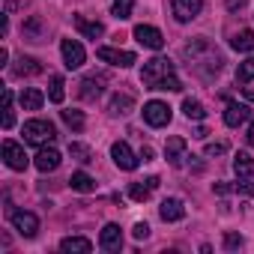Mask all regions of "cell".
<instances>
[{
  "instance_id": "e0dca14e",
  "label": "cell",
  "mask_w": 254,
  "mask_h": 254,
  "mask_svg": "<svg viewBox=\"0 0 254 254\" xmlns=\"http://www.w3.org/2000/svg\"><path fill=\"white\" fill-rule=\"evenodd\" d=\"M12 75L15 78H33V75H42V63L36 60V57H18L15 63H12Z\"/></svg>"
},
{
  "instance_id": "44dd1931",
  "label": "cell",
  "mask_w": 254,
  "mask_h": 254,
  "mask_svg": "<svg viewBox=\"0 0 254 254\" xmlns=\"http://www.w3.org/2000/svg\"><path fill=\"white\" fill-rule=\"evenodd\" d=\"M156 189H159V177H147L144 183H132L129 186V197L132 200H147Z\"/></svg>"
},
{
  "instance_id": "9c48e42d",
  "label": "cell",
  "mask_w": 254,
  "mask_h": 254,
  "mask_svg": "<svg viewBox=\"0 0 254 254\" xmlns=\"http://www.w3.org/2000/svg\"><path fill=\"white\" fill-rule=\"evenodd\" d=\"M3 162H6V168H12V171H27V165H30L24 147L15 144V141H3Z\"/></svg>"
},
{
  "instance_id": "ac0fdd59",
  "label": "cell",
  "mask_w": 254,
  "mask_h": 254,
  "mask_svg": "<svg viewBox=\"0 0 254 254\" xmlns=\"http://www.w3.org/2000/svg\"><path fill=\"white\" fill-rule=\"evenodd\" d=\"M102 90H105V75H87L84 81H81V99L84 102H93V99H99L102 96Z\"/></svg>"
},
{
  "instance_id": "8fae6325",
  "label": "cell",
  "mask_w": 254,
  "mask_h": 254,
  "mask_svg": "<svg viewBox=\"0 0 254 254\" xmlns=\"http://www.w3.org/2000/svg\"><path fill=\"white\" fill-rule=\"evenodd\" d=\"M135 39H138L144 48H153V51H162V48H165V36H162L156 27H150V24H138V27H135Z\"/></svg>"
},
{
  "instance_id": "d4e9b609",
  "label": "cell",
  "mask_w": 254,
  "mask_h": 254,
  "mask_svg": "<svg viewBox=\"0 0 254 254\" xmlns=\"http://www.w3.org/2000/svg\"><path fill=\"white\" fill-rule=\"evenodd\" d=\"M233 171H236L239 180H254V159H251L248 153H239V156L233 159Z\"/></svg>"
},
{
  "instance_id": "836d02e7",
  "label": "cell",
  "mask_w": 254,
  "mask_h": 254,
  "mask_svg": "<svg viewBox=\"0 0 254 254\" xmlns=\"http://www.w3.org/2000/svg\"><path fill=\"white\" fill-rule=\"evenodd\" d=\"M69 156L78 159V162H84V165L93 162V153H90V147H84V144H69Z\"/></svg>"
},
{
  "instance_id": "7c38bea8",
  "label": "cell",
  "mask_w": 254,
  "mask_h": 254,
  "mask_svg": "<svg viewBox=\"0 0 254 254\" xmlns=\"http://www.w3.org/2000/svg\"><path fill=\"white\" fill-rule=\"evenodd\" d=\"M165 159H168L171 168H183V159H189V156H186V138H180V135L168 138V144H165Z\"/></svg>"
},
{
  "instance_id": "b9f144b4",
  "label": "cell",
  "mask_w": 254,
  "mask_h": 254,
  "mask_svg": "<svg viewBox=\"0 0 254 254\" xmlns=\"http://www.w3.org/2000/svg\"><path fill=\"white\" fill-rule=\"evenodd\" d=\"M245 99H248V102H254V90H251V87H245Z\"/></svg>"
},
{
  "instance_id": "e575fe53",
  "label": "cell",
  "mask_w": 254,
  "mask_h": 254,
  "mask_svg": "<svg viewBox=\"0 0 254 254\" xmlns=\"http://www.w3.org/2000/svg\"><path fill=\"white\" fill-rule=\"evenodd\" d=\"M242 245H245V239H242L239 233H224V248H227V251H239Z\"/></svg>"
},
{
  "instance_id": "ab89813d",
  "label": "cell",
  "mask_w": 254,
  "mask_h": 254,
  "mask_svg": "<svg viewBox=\"0 0 254 254\" xmlns=\"http://www.w3.org/2000/svg\"><path fill=\"white\" fill-rule=\"evenodd\" d=\"M144 162H153V147H141V153H138Z\"/></svg>"
},
{
  "instance_id": "f35d334b",
  "label": "cell",
  "mask_w": 254,
  "mask_h": 254,
  "mask_svg": "<svg viewBox=\"0 0 254 254\" xmlns=\"http://www.w3.org/2000/svg\"><path fill=\"white\" fill-rule=\"evenodd\" d=\"M245 3H248V0H227V9L236 12V9H245Z\"/></svg>"
},
{
  "instance_id": "277c9868",
  "label": "cell",
  "mask_w": 254,
  "mask_h": 254,
  "mask_svg": "<svg viewBox=\"0 0 254 254\" xmlns=\"http://www.w3.org/2000/svg\"><path fill=\"white\" fill-rule=\"evenodd\" d=\"M6 215H9L12 227H15L24 239H33V236L39 233V218H36L33 212H27V209H9Z\"/></svg>"
},
{
  "instance_id": "4316f807",
  "label": "cell",
  "mask_w": 254,
  "mask_h": 254,
  "mask_svg": "<svg viewBox=\"0 0 254 254\" xmlns=\"http://www.w3.org/2000/svg\"><path fill=\"white\" fill-rule=\"evenodd\" d=\"M60 117H63V123L69 126L72 132H81V129H84V114H81V111H75V108H66V111H60Z\"/></svg>"
},
{
  "instance_id": "1f68e13d",
  "label": "cell",
  "mask_w": 254,
  "mask_h": 254,
  "mask_svg": "<svg viewBox=\"0 0 254 254\" xmlns=\"http://www.w3.org/2000/svg\"><path fill=\"white\" fill-rule=\"evenodd\" d=\"M63 96H66V90H63V78H60V75H51V87H48V99H51L54 105H60V102H63Z\"/></svg>"
},
{
  "instance_id": "8992f818",
  "label": "cell",
  "mask_w": 254,
  "mask_h": 254,
  "mask_svg": "<svg viewBox=\"0 0 254 254\" xmlns=\"http://www.w3.org/2000/svg\"><path fill=\"white\" fill-rule=\"evenodd\" d=\"M60 54H63V66L66 69H81L87 54H84V45L78 39H63L60 42Z\"/></svg>"
},
{
  "instance_id": "ffe728a7",
  "label": "cell",
  "mask_w": 254,
  "mask_h": 254,
  "mask_svg": "<svg viewBox=\"0 0 254 254\" xmlns=\"http://www.w3.org/2000/svg\"><path fill=\"white\" fill-rule=\"evenodd\" d=\"M60 251L63 254H90L93 251V242L87 236H66L60 242Z\"/></svg>"
},
{
  "instance_id": "52a82bcc",
  "label": "cell",
  "mask_w": 254,
  "mask_h": 254,
  "mask_svg": "<svg viewBox=\"0 0 254 254\" xmlns=\"http://www.w3.org/2000/svg\"><path fill=\"white\" fill-rule=\"evenodd\" d=\"M96 57L105 60V63H111V66H120V69H129L132 63H138V57L132 51H120V48H108V45L96 48Z\"/></svg>"
},
{
  "instance_id": "cb8c5ba5",
  "label": "cell",
  "mask_w": 254,
  "mask_h": 254,
  "mask_svg": "<svg viewBox=\"0 0 254 254\" xmlns=\"http://www.w3.org/2000/svg\"><path fill=\"white\" fill-rule=\"evenodd\" d=\"M69 186H72V191H81V194L96 191V180H93L90 174H84V171H75V174L69 177Z\"/></svg>"
},
{
  "instance_id": "30bf717a",
  "label": "cell",
  "mask_w": 254,
  "mask_h": 254,
  "mask_svg": "<svg viewBox=\"0 0 254 254\" xmlns=\"http://www.w3.org/2000/svg\"><path fill=\"white\" fill-rule=\"evenodd\" d=\"M171 9H174V18L186 24V21H191V18L200 15L203 0H171Z\"/></svg>"
},
{
  "instance_id": "3957f363",
  "label": "cell",
  "mask_w": 254,
  "mask_h": 254,
  "mask_svg": "<svg viewBox=\"0 0 254 254\" xmlns=\"http://www.w3.org/2000/svg\"><path fill=\"white\" fill-rule=\"evenodd\" d=\"M21 135H24V144L48 147V144H54L57 129H54V123H51V120H27V123H24V129H21Z\"/></svg>"
},
{
  "instance_id": "2e32d148",
  "label": "cell",
  "mask_w": 254,
  "mask_h": 254,
  "mask_svg": "<svg viewBox=\"0 0 254 254\" xmlns=\"http://www.w3.org/2000/svg\"><path fill=\"white\" fill-rule=\"evenodd\" d=\"M132 108H135V96L132 93H114L111 102H108V114L111 117H126Z\"/></svg>"
},
{
  "instance_id": "6da1fadb",
  "label": "cell",
  "mask_w": 254,
  "mask_h": 254,
  "mask_svg": "<svg viewBox=\"0 0 254 254\" xmlns=\"http://www.w3.org/2000/svg\"><path fill=\"white\" fill-rule=\"evenodd\" d=\"M183 60H186V66H189L197 78H203V81H212V78L221 72V63H224V57L215 51V45H212L206 36L191 39V42L183 48Z\"/></svg>"
},
{
  "instance_id": "ba28073f",
  "label": "cell",
  "mask_w": 254,
  "mask_h": 254,
  "mask_svg": "<svg viewBox=\"0 0 254 254\" xmlns=\"http://www.w3.org/2000/svg\"><path fill=\"white\" fill-rule=\"evenodd\" d=\"M111 159H114V165H117L120 171H135L141 156H135V153H132V147L126 144V141H117V144L111 147Z\"/></svg>"
},
{
  "instance_id": "8d00e7d4",
  "label": "cell",
  "mask_w": 254,
  "mask_h": 254,
  "mask_svg": "<svg viewBox=\"0 0 254 254\" xmlns=\"http://www.w3.org/2000/svg\"><path fill=\"white\" fill-rule=\"evenodd\" d=\"M230 189H233L236 194H248V197H254V186H251V183H242V180H239V183H233Z\"/></svg>"
},
{
  "instance_id": "7a4b0ae2",
  "label": "cell",
  "mask_w": 254,
  "mask_h": 254,
  "mask_svg": "<svg viewBox=\"0 0 254 254\" xmlns=\"http://www.w3.org/2000/svg\"><path fill=\"white\" fill-rule=\"evenodd\" d=\"M141 81H144L147 90H168V93H180L183 90V84H180V78L174 72V63L168 57L147 60L144 69H141Z\"/></svg>"
},
{
  "instance_id": "f1b7e54d",
  "label": "cell",
  "mask_w": 254,
  "mask_h": 254,
  "mask_svg": "<svg viewBox=\"0 0 254 254\" xmlns=\"http://www.w3.org/2000/svg\"><path fill=\"white\" fill-rule=\"evenodd\" d=\"M183 114H186L189 120H194V123H200V120L206 117V111H203V105H200L197 99H186V102H183Z\"/></svg>"
},
{
  "instance_id": "603a6c76",
  "label": "cell",
  "mask_w": 254,
  "mask_h": 254,
  "mask_svg": "<svg viewBox=\"0 0 254 254\" xmlns=\"http://www.w3.org/2000/svg\"><path fill=\"white\" fill-rule=\"evenodd\" d=\"M42 102H45V93H42L39 87H27V90L21 93V108H24V111H39Z\"/></svg>"
},
{
  "instance_id": "83f0119b",
  "label": "cell",
  "mask_w": 254,
  "mask_h": 254,
  "mask_svg": "<svg viewBox=\"0 0 254 254\" xmlns=\"http://www.w3.org/2000/svg\"><path fill=\"white\" fill-rule=\"evenodd\" d=\"M132 9H135V0H114L111 3V15L114 18H120V21H126L132 15Z\"/></svg>"
},
{
  "instance_id": "5b68a950",
  "label": "cell",
  "mask_w": 254,
  "mask_h": 254,
  "mask_svg": "<svg viewBox=\"0 0 254 254\" xmlns=\"http://www.w3.org/2000/svg\"><path fill=\"white\" fill-rule=\"evenodd\" d=\"M144 120L153 126V129H162V126L171 123V105H168V102H159V99L147 102V105H144Z\"/></svg>"
},
{
  "instance_id": "d6986e66",
  "label": "cell",
  "mask_w": 254,
  "mask_h": 254,
  "mask_svg": "<svg viewBox=\"0 0 254 254\" xmlns=\"http://www.w3.org/2000/svg\"><path fill=\"white\" fill-rule=\"evenodd\" d=\"M159 215H162V221H183L186 218V206L177 197H165L162 206H159Z\"/></svg>"
},
{
  "instance_id": "9a60e30c",
  "label": "cell",
  "mask_w": 254,
  "mask_h": 254,
  "mask_svg": "<svg viewBox=\"0 0 254 254\" xmlns=\"http://www.w3.org/2000/svg\"><path fill=\"white\" fill-rule=\"evenodd\" d=\"M248 117H251V108H248V105H242V102H227V111H224V126L236 129V126H242Z\"/></svg>"
},
{
  "instance_id": "484cf974",
  "label": "cell",
  "mask_w": 254,
  "mask_h": 254,
  "mask_svg": "<svg viewBox=\"0 0 254 254\" xmlns=\"http://www.w3.org/2000/svg\"><path fill=\"white\" fill-rule=\"evenodd\" d=\"M230 48L233 51H254V30H239L230 39Z\"/></svg>"
},
{
  "instance_id": "d6a6232c",
  "label": "cell",
  "mask_w": 254,
  "mask_h": 254,
  "mask_svg": "<svg viewBox=\"0 0 254 254\" xmlns=\"http://www.w3.org/2000/svg\"><path fill=\"white\" fill-rule=\"evenodd\" d=\"M236 81H239V84L254 81V57H248L245 63H239V69H236Z\"/></svg>"
},
{
  "instance_id": "74e56055",
  "label": "cell",
  "mask_w": 254,
  "mask_h": 254,
  "mask_svg": "<svg viewBox=\"0 0 254 254\" xmlns=\"http://www.w3.org/2000/svg\"><path fill=\"white\" fill-rule=\"evenodd\" d=\"M203 153H206V156H221V153H227V144H224V141H218V144H206Z\"/></svg>"
},
{
  "instance_id": "f546056e",
  "label": "cell",
  "mask_w": 254,
  "mask_h": 254,
  "mask_svg": "<svg viewBox=\"0 0 254 254\" xmlns=\"http://www.w3.org/2000/svg\"><path fill=\"white\" fill-rule=\"evenodd\" d=\"M15 126V111H12V90H3V129H12Z\"/></svg>"
},
{
  "instance_id": "4dcf8cb0",
  "label": "cell",
  "mask_w": 254,
  "mask_h": 254,
  "mask_svg": "<svg viewBox=\"0 0 254 254\" xmlns=\"http://www.w3.org/2000/svg\"><path fill=\"white\" fill-rule=\"evenodd\" d=\"M21 30H24V36H30L33 42H39V36H42L45 24H42V18H39V15H33V18H27V21H24V27H21Z\"/></svg>"
},
{
  "instance_id": "d590c367",
  "label": "cell",
  "mask_w": 254,
  "mask_h": 254,
  "mask_svg": "<svg viewBox=\"0 0 254 254\" xmlns=\"http://www.w3.org/2000/svg\"><path fill=\"white\" fill-rule=\"evenodd\" d=\"M132 236H135L138 242H141V239H150V224H147V221H138L135 230H132Z\"/></svg>"
},
{
  "instance_id": "4fadbf2b",
  "label": "cell",
  "mask_w": 254,
  "mask_h": 254,
  "mask_svg": "<svg viewBox=\"0 0 254 254\" xmlns=\"http://www.w3.org/2000/svg\"><path fill=\"white\" fill-rule=\"evenodd\" d=\"M99 248H102V251H120V248H123V230H120V224H105V227H102Z\"/></svg>"
},
{
  "instance_id": "60d3db41",
  "label": "cell",
  "mask_w": 254,
  "mask_h": 254,
  "mask_svg": "<svg viewBox=\"0 0 254 254\" xmlns=\"http://www.w3.org/2000/svg\"><path fill=\"white\" fill-rule=\"evenodd\" d=\"M248 144L254 147V123H251V129H248Z\"/></svg>"
},
{
  "instance_id": "5bb4252c",
  "label": "cell",
  "mask_w": 254,
  "mask_h": 254,
  "mask_svg": "<svg viewBox=\"0 0 254 254\" xmlns=\"http://www.w3.org/2000/svg\"><path fill=\"white\" fill-rule=\"evenodd\" d=\"M33 165H36L42 174H51V171H57V168H60V153H57L54 147H39V153H36Z\"/></svg>"
},
{
  "instance_id": "7402d4cb",
  "label": "cell",
  "mask_w": 254,
  "mask_h": 254,
  "mask_svg": "<svg viewBox=\"0 0 254 254\" xmlns=\"http://www.w3.org/2000/svg\"><path fill=\"white\" fill-rule=\"evenodd\" d=\"M75 27H78L87 39H99V36L105 33V24H102V21H90V18H84V15L75 18Z\"/></svg>"
}]
</instances>
